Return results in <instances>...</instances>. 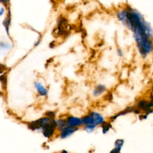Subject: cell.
Masks as SVG:
<instances>
[{"label":"cell","mask_w":153,"mask_h":153,"mask_svg":"<svg viewBox=\"0 0 153 153\" xmlns=\"http://www.w3.org/2000/svg\"><path fill=\"white\" fill-rule=\"evenodd\" d=\"M117 18L133 33L139 54L143 58L153 51V32L142 14L131 7L119 11Z\"/></svg>","instance_id":"6da1fadb"},{"label":"cell","mask_w":153,"mask_h":153,"mask_svg":"<svg viewBox=\"0 0 153 153\" xmlns=\"http://www.w3.org/2000/svg\"><path fill=\"white\" fill-rule=\"evenodd\" d=\"M36 123L38 132L41 133L46 138H52L57 131L56 120L55 119L44 116L36 120Z\"/></svg>","instance_id":"7a4b0ae2"},{"label":"cell","mask_w":153,"mask_h":153,"mask_svg":"<svg viewBox=\"0 0 153 153\" xmlns=\"http://www.w3.org/2000/svg\"><path fill=\"white\" fill-rule=\"evenodd\" d=\"M83 125H92L95 126H101L105 123V118L101 114L96 111H90L81 117Z\"/></svg>","instance_id":"3957f363"},{"label":"cell","mask_w":153,"mask_h":153,"mask_svg":"<svg viewBox=\"0 0 153 153\" xmlns=\"http://www.w3.org/2000/svg\"><path fill=\"white\" fill-rule=\"evenodd\" d=\"M7 9V13L5 16L4 19L2 24H3V26L4 27L5 31L6 32V34L7 36L9 37V38L12 41L11 39V37L10 35V26L11 25V20H12V14H11V11L10 9V6Z\"/></svg>","instance_id":"277c9868"},{"label":"cell","mask_w":153,"mask_h":153,"mask_svg":"<svg viewBox=\"0 0 153 153\" xmlns=\"http://www.w3.org/2000/svg\"><path fill=\"white\" fill-rule=\"evenodd\" d=\"M57 34L61 36H65L68 34L67 20L65 17H61L58 20Z\"/></svg>","instance_id":"5b68a950"},{"label":"cell","mask_w":153,"mask_h":153,"mask_svg":"<svg viewBox=\"0 0 153 153\" xmlns=\"http://www.w3.org/2000/svg\"><path fill=\"white\" fill-rule=\"evenodd\" d=\"M80 128L78 127H71L68 125L64 129L59 132V136L61 139H65L72 136L75 132H77Z\"/></svg>","instance_id":"8992f818"},{"label":"cell","mask_w":153,"mask_h":153,"mask_svg":"<svg viewBox=\"0 0 153 153\" xmlns=\"http://www.w3.org/2000/svg\"><path fill=\"white\" fill-rule=\"evenodd\" d=\"M65 119L67 125L69 126L80 128V127L83 126L82 119L80 117H76L74 115H68Z\"/></svg>","instance_id":"52a82bcc"},{"label":"cell","mask_w":153,"mask_h":153,"mask_svg":"<svg viewBox=\"0 0 153 153\" xmlns=\"http://www.w3.org/2000/svg\"><path fill=\"white\" fill-rule=\"evenodd\" d=\"M34 88L38 94V95L41 97H47L48 94V89L40 83V81H35L34 83Z\"/></svg>","instance_id":"ba28073f"},{"label":"cell","mask_w":153,"mask_h":153,"mask_svg":"<svg viewBox=\"0 0 153 153\" xmlns=\"http://www.w3.org/2000/svg\"><path fill=\"white\" fill-rule=\"evenodd\" d=\"M106 90V87L105 85L102 84H98L95 86L93 90L92 94L94 97H99L101 96L105 93Z\"/></svg>","instance_id":"9c48e42d"},{"label":"cell","mask_w":153,"mask_h":153,"mask_svg":"<svg viewBox=\"0 0 153 153\" xmlns=\"http://www.w3.org/2000/svg\"><path fill=\"white\" fill-rule=\"evenodd\" d=\"M57 123V131L58 132H61L62 130H63L66 126H67V123L66 121V119L64 118H59L56 119Z\"/></svg>","instance_id":"30bf717a"},{"label":"cell","mask_w":153,"mask_h":153,"mask_svg":"<svg viewBox=\"0 0 153 153\" xmlns=\"http://www.w3.org/2000/svg\"><path fill=\"white\" fill-rule=\"evenodd\" d=\"M11 47H12L11 44L9 42L3 41H0V51H7V50H10Z\"/></svg>","instance_id":"8fae6325"},{"label":"cell","mask_w":153,"mask_h":153,"mask_svg":"<svg viewBox=\"0 0 153 153\" xmlns=\"http://www.w3.org/2000/svg\"><path fill=\"white\" fill-rule=\"evenodd\" d=\"M96 126L92 125H86L83 126V129L88 133H92L96 129Z\"/></svg>","instance_id":"7c38bea8"},{"label":"cell","mask_w":153,"mask_h":153,"mask_svg":"<svg viewBox=\"0 0 153 153\" xmlns=\"http://www.w3.org/2000/svg\"><path fill=\"white\" fill-rule=\"evenodd\" d=\"M124 144H125V140H124V139H116L115 142H114V147L121 150L122 148H123Z\"/></svg>","instance_id":"4fadbf2b"},{"label":"cell","mask_w":153,"mask_h":153,"mask_svg":"<svg viewBox=\"0 0 153 153\" xmlns=\"http://www.w3.org/2000/svg\"><path fill=\"white\" fill-rule=\"evenodd\" d=\"M112 126L110 123H107V122H105L103 125L101 126L102 132L103 133H106L109 132V130L111 129Z\"/></svg>","instance_id":"5bb4252c"},{"label":"cell","mask_w":153,"mask_h":153,"mask_svg":"<svg viewBox=\"0 0 153 153\" xmlns=\"http://www.w3.org/2000/svg\"><path fill=\"white\" fill-rule=\"evenodd\" d=\"M0 81L3 84L4 87H6L7 84V75H5V73H4L3 74L0 75Z\"/></svg>","instance_id":"9a60e30c"},{"label":"cell","mask_w":153,"mask_h":153,"mask_svg":"<svg viewBox=\"0 0 153 153\" xmlns=\"http://www.w3.org/2000/svg\"><path fill=\"white\" fill-rule=\"evenodd\" d=\"M45 116L49 118H51V119H55L56 113L54 111H48L45 113Z\"/></svg>","instance_id":"2e32d148"},{"label":"cell","mask_w":153,"mask_h":153,"mask_svg":"<svg viewBox=\"0 0 153 153\" xmlns=\"http://www.w3.org/2000/svg\"><path fill=\"white\" fill-rule=\"evenodd\" d=\"M0 3L7 9L10 7V0H0Z\"/></svg>","instance_id":"e0dca14e"},{"label":"cell","mask_w":153,"mask_h":153,"mask_svg":"<svg viewBox=\"0 0 153 153\" xmlns=\"http://www.w3.org/2000/svg\"><path fill=\"white\" fill-rule=\"evenodd\" d=\"M7 67L4 64L0 63V75L3 74L5 72V71L7 70Z\"/></svg>","instance_id":"ac0fdd59"},{"label":"cell","mask_w":153,"mask_h":153,"mask_svg":"<svg viewBox=\"0 0 153 153\" xmlns=\"http://www.w3.org/2000/svg\"><path fill=\"white\" fill-rule=\"evenodd\" d=\"M121 150H120V149L114 147L113 150H111V151H110V153H121Z\"/></svg>","instance_id":"d6986e66"},{"label":"cell","mask_w":153,"mask_h":153,"mask_svg":"<svg viewBox=\"0 0 153 153\" xmlns=\"http://www.w3.org/2000/svg\"><path fill=\"white\" fill-rule=\"evenodd\" d=\"M41 42V37H39L37 39V40L34 43V47H37V46H38L40 44Z\"/></svg>","instance_id":"ffe728a7"},{"label":"cell","mask_w":153,"mask_h":153,"mask_svg":"<svg viewBox=\"0 0 153 153\" xmlns=\"http://www.w3.org/2000/svg\"><path fill=\"white\" fill-rule=\"evenodd\" d=\"M5 11V7H1L0 8V17H1L4 14Z\"/></svg>","instance_id":"44dd1931"},{"label":"cell","mask_w":153,"mask_h":153,"mask_svg":"<svg viewBox=\"0 0 153 153\" xmlns=\"http://www.w3.org/2000/svg\"><path fill=\"white\" fill-rule=\"evenodd\" d=\"M60 153H69L68 151L67 150H62L61 151V152H60Z\"/></svg>","instance_id":"7402d4cb"}]
</instances>
